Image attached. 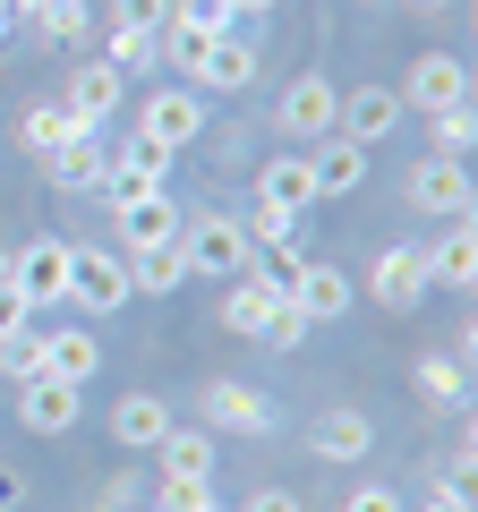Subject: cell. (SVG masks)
Returning a JSON list of instances; mask_svg holds the SVG:
<instances>
[{
  "mask_svg": "<svg viewBox=\"0 0 478 512\" xmlns=\"http://www.w3.org/2000/svg\"><path fill=\"white\" fill-rule=\"evenodd\" d=\"M9 299L26 316L60 308L69 299V239H26V248H9Z\"/></svg>",
  "mask_w": 478,
  "mask_h": 512,
  "instance_id": "cell-1",
  "label": "cell"
},
{
  "mask_svg": "<svg viewBox=\"0 0 478 512\" xmlns=\"http://www.w3.org/2000/svg\"><path fill=\"white\" fill-rule=\"evenodd\" d=\"M180 256L188 274H248V231H239V214H188L180 222Z\"/></svg>",
  "mask_w": 478,
  "mask_h": 512,
  "instance_id": "cell-2",
  "label": "cell"
},
{
  "mask_svg": "<svg viewBox=\"0 0 478 512\" xmlns=\"http://www.w3.org/2000/svg\"><path fill=\"white\" fill-rule=\"evenodd\" d=\"M197 419L214 427V436H274V402H265L257 384H239V376H214L197 393Z\"/></svg>",
  "mask_w": 478,
  "mask_h": 512,
  "instance_id": "cell-3",
  "label": "cell"
},
{
  "mask_svg": "<svg viewBox=\"0 0 478 512\" xmlns=\"http://www.w3.org/2000/svg\"><path fill=\"white\" fill-rule=\"evenodd\" d=\"M69 299L86 316H111L129 299V256L120 248H69Z\"/></svg>",
  "mask_w": 478,
  "mask_h": 512,
  "instance_id": "cell-4",
  "label": "cell"
},
{
  "mask_svg": "<svg viewBox=\"0 0 478 512\" xmlns=\"http://www.w3.org/2000/svg\"><path fill=\"white\" fill-rule=\"evenodd\" d=\"M197 128H205L197 86H163V94H146V111H137V137H146V146H163V154L197 146Z\"/></svg>",
  "mask_w": 478,
  "mask_h": 512,
  "instance_id": "cell-5",
  "label": "cell"
},
{
  "mask_svg": "<svg viewBox=\"0 0 478 512\" xmlns=\"http://www.w3.org/2000/svg\"><path fill=\"white\" fill-rule=\"evenodd\" d=\"M410 205L419 214H444V222H470V163H453V154H427L419 171H410Z\"/></svg>",
  "mask_w": 478,
  "mask_h": 512,
  "instance_id": "cell-6",
  "label": "cell"
},
{
  "mask_svg": "<svg viewBox=\"0 0 478 512\" xmlns=\"http://www.w3.org/2000/svg\"><path fill=\"white\" fill-rule=\"evenodd\" d=\"M188 86H197V94H248V86H257V43L239 35V26L214 35L197 52V77H188Z\"/></svg>",
  "mask_w": 478,
  "mask_h": 512,
  "instance_id": "cell-7",
  "label": "cell"
},
{
  "mask_svg": "<svg viewBox=\"0 0 478 512\" xmlns=\"http://www.w3.org/2000/svg\"><path fill=\"white\" fill-rule=\"evenodd\" d=\"M111 214H120V256H137V248H171L180 239V205L154 188V197H111Z\"/></svg>",
  "mask_w": 478,
  "mask_h": 512,
  "instance_id": "cell-8",
  "label": "cell"
},
{
  "mask_svg": "<svg viewBox=\"0 0 478 512\" xmlns=\"http://www.w3.org/2000/svg\"><path fill=\"white\" fill-rule=\"evenodd\" d=\"M333 77H291V86H282V103H274V120H282V137H333Z\"/></svg>",
  "mask_w": 478,
  "mask_h": 512,
  "instance_id": "cell-9",
  "label": "cell"
},
{
  "mask_svg": "<svg viewBox=\"0 0 478 512\" xmlns=\"http://www.w3.org/2000/svg\"><path fill=\"white\" fill-rule=\"evenodd\" d=\"M368 291H376V308H393V316H410L427 299V256L419 248H385L368 265Z\"/></svg>",
  "mask_w": 478,
  "mask_h": 512,
  "instance_id": "cell-10",
  "label": "cell"
},
{
  "mask_svg": "<svg viewBox=\"0 0 478 512\" xmlns=\"http://www.w3.org/2000/svg\"><path fill=\"white\" fill-rule=\"evenodd\" d=\"M333 128H342L350 146H376V137H393V128H402V94H393V86H359V94H342Z\"/></svg>",
  "mask_w": 478,
  "mask_h": 512,
  "instance_id": "cell-11",
  "label": "cell"
},
{
  "mask_svg": "<svg viewBox=\"0 0 478 512\" xmlns=\"http://www.w3.org/2000/svg\"><path fill=\"white\" fill-rule=\"evenodd\" d=\"M171 427H180V419H171L163 393H120V402H111V436H120V453H154Z\"/></svg>",
  "mask_w": 478,
  "mask_h": 512,
  "instance_id": "cell-12",
  "label": "cell"
},
{
  "mask_svg": "<svg viewBox=\"0 0 478 512\" xmlns=\"http://www.w3.org/2000/svg\"><path fill=\"white\" fill-rule=\"evenodd\" d=\"M419 256H427V291H470L478 282V222H444V239Z\"/></svg>",
  "mask_w": 478,
  "mask_h": 512,
  "instance_id": "cell-13",
  "label": "cell"
},
{
  "mask_svg": "<svg viewBox=\"0 0 478 512\" xmlns=\"http://www.w3.org/2000/svg\"><path fill=\"white\" fill-rule=\"evenodd\" d=\"M291 308L308 316V325H342L350 274H342V265H325V256H308V265H299V282H291Z\"/></svg>",
  "mask_w": 478,
  "mask_h": 512,
  "instance_id": "cell-14",
  "label": "cell"
},
{
  "mask_svg": "<svg viewBox=\"0 0 478 512\" xmlns=\"http://www.w3.org/2000/svg\"><path fill=\"white\" fill-rule=\"evenodd\" d=\"M402 103H410V111H453V103H470V69H461L453 52H427L419 69H410Z\"/></svg>",
  "mask_w": 478,
  "mask_h": 512,
  "instance_id": "cell-15",
  "label": "cell"
},
{
  "mask_svg": "<svg viewBox=\"0 0 478 512\" xmlns=\"http://www.w3.org/2000/svg\"><path fill=\"white\" fill-rule=\"evenodd\" d=\"M60 103H69V111H77V120H86V128H103L111 111L129 103V77L111 69V60H86V69L69 77V94H60Z\"/></svg>",
  "mask_w": 478,
  "mask_h": 512,
  "instance_id": "cell-16",
  "label": "cell"
},
{
  "mask_svg": "<svg viewBox=\"0 0 478 512\" xmlns=\"http://www.w3.org/2000/svg\"><path fill=\"white\" fill-rule=\"evenodd\" d=\"M111 197H154V188H171V154L146 146V137H129V146H111Z\"/></svg>",
  "mask_w": 478,
  "mask_h": 512,
  "instance_id": "cell-17",
  "label": "cell"
},
{
  "mask_svg": "<svg viewBox=\"0 0 478 512\" xmlns=\"http://www.w3.org/2000/svg\"><path fill=\"white\" fill-rule=\"evenodd\" d=\"M77 384H60V376H35V384H18V419L35 427V436H69L77 427Z\"/></svg>",
  "mask_w": 478,
  "mask_h": 512,
  "instance_id": "cell-18",
  "label": "cell"
},
{
  "mask_svg": "<svg viewBox=\"0 0 478 512\" xmlns=\"http://www.w3.org/2000/svg\"><path fill=\"white\" fill-rule=\"evenodd\" d=\"M43 171H52V188H60V197H94V188L111 180V146H103V137H77V146L43 154Z\"/></svg>",
  "mask_w": 478,
  "mask_h": 512,
  "instance_id": "cell-19",
  "label": "cell"
},
{
  "mask_svg": "<svg viewBox=\"0 0 478 512\" xmlns=\"http://www.w3.org/2000/svg\"><path fill=\"white\" fill-rule=\"evenodd\" d=\"M77 137H94V128L77 120L69 103H26L18 111V146L35 154V163H43V154H60V146H77Z\"/></svg>",
  "mask_w": 478,
  "mask_h": 512,
  "instance_id": "cell-20",
  "label": "cell"
},
{
  "mask_svg": "<svg viewBox=\"0 0 478 512\" xmlns=\"http://www.w3.org/2000/svg\"><path fill=\"white\" fill-rule=\"evenodd\" d=\"M94 367H103V342H94L86 325H52V333H43V376L94 384Z\"/></svg>",
  "mask_w": 478,
  "mask_h": 512,
  "instance_id": "cell-21",
  "label": "cell"
},
{
  "mask_svg": "<svg viewBox=\"0 0 478 512\" xmlns=\"http://www.w3.org/2000/svg\"><path fill=\"white\" fill-rule=\"evenodd\" d=\"M308 171H316V197H350V188H368V146H350L342 128H333L325 146L308 154Z\"/></svg>",
  "mask_w": 478,
  "mask_h": 512,
  "instance_id": "cell-22",
  "label": "cell"
},
{
  "mask_svg": "<svg viewBox=\"0 0 478 512\" xmlns=\"http://www.w3.org/2000/svg\"><path fill=\"white\" fill-rule=\"evenodd\" d=\"M308 444H316V461H368L376 427H368V410H325V419L308 427Z\"/></svg>",
  "mask_w": 478,
  "mask_h": 512,
  "instance_id": "cell-23",
  "label": "cell"
},
{
  "mask_svg": "<svg viewBox=\"0 0 478 512\" xmlns=\"http://www.w3.org/2000/svg\"><path fill=\"white\" fill-rule=\"evenodd\" d=\"M257 197H274V205H291V214H308V205H316V171H308V154H274V163L257 171Z\"/></svg>",
  "mask_w": 478,
  "mask_h": 512,
  "instance_id": "cell-24",
  "label": "cell"
},
{
  "mask_svg": "<svg viewBox=\"0 0 478 512\" xmlns=\"http://www.w3.org/2000/svg\"><path fill=\"white\" fill-rule=\"evenodd\" d=\"M180 282H188V256H180V239H171V248H137V256H129V291L171 299Z\"/></svg>",
  "mask_w": 478,
  "mask_h": 512,
  "instance_id": "cell-25",
  "label": "cell"
},
{
  "mask_svg": "<svg viewBox=\"0 0 478 512\" xmlns=\"http://www.w3.org/2000/svg\"><path fill=\"white\" fill-rule=\"evenodd\" d=\"M154 461H163V478H214V436L205 427H171L154 444Z\"/></svg>",
  "mask_w": 478,
  "mask_h": 512,
  "instance_id": "cell-26",
  "label": "cell"
},
{
  "mask_svg": "<svg viewBox=\"0 0 478 512\" xmlns=\"http://www.w3.org/2000/svg\"><path fill=\"white\" fill-rule=\"evenodd\" d=\"M410 384H419V393H427L436 410H461V402H470V367H461L453 350H436V359H419V367H410Z\"/></svg>",
  "mask_w": 478,
  "mask_h": 512,
  "instance_id": "cell-27",
  "label": "cell"
},
{
  "mask_svg": "<svg viewBox=\"0 0 478 512\" xmlns=\"http://www.w3.org/2000/svg\"><path fill=\"white\" fill-rule=\"evenodd\" d=\"M163 26L171 35H197V43H214V35H231V0H163Z\"/></svg>",
  "mask_w": 478,
  "mask_h": 512,
  "instance_id": "cell-28",
  "label": "cell"
},
{
  "mask_svg": "<svg viewBox=\"0 0 478 512\" xmlns=\"http://www.w3.org/2000/svg\"><path fill=\"white\" fill-rule=\"evenodd\" d=\"M265 316H274V291H265L257 274H231V299H222V325L257 342V333H265Z\"/></svg>",
  "mask_w": 478,
  "mask_h": 512,
  "instance_id": "cell-29",
  "label": "cell"
},
{
  "mask_svg": "<svg viewBox=\"0 0 478 512\" xmlns=\"http://www.w3.org/2000/svg\"><path fill=\"white\" fill-rule=\"evenodd\" d=\"M0 376H9V384H35L43 376V333L35 325H9V333H0Z\"/></svg>",
  "mask_w": 478,
  "mask_h": 512,
  "instance_id": "cell-30",
  "label": "cell"
},
{
  "mask_svg": "<svg viewBox=\"0 0 478 512\" xmlns=\"http://www.w3.org/2000/svg\"><path fill=\"white\" fill-rule=\"evenodd\" d=\"M239 231H248V248H299V214L274 205V197H257V214L239 222Z\"/></svg>",
  "mask_w": 478,
  "mask_h": 512,
  "instance_id": "cell-31",
  "label": "cell"
},
{
  "mask_svg": "<svg viewBox=\"0 0 478 512\" xmlns=\"http://www.w3.org/2000/svg\"><path fill=\"white\" fill-rule=\"evenodd\" d=\"M26 26H35L43 43H77V35H86V0H35Z\"/></svg>",
  "mask_w": 478,
  "mask_h": 512,
  "instance_id": "cell-32",
  "label": "cell"
},
{
  "mask_svg": "<svg viewBox=\"0 0 478 512\" xmlns=\"http://www.w3.org/2000/svg\"><path fill=\"white\" fill-rule=\"evenodd\" d=\"M103 60H111V69H120V77H146L154 60H163V43H154V35H137V26H111Z\"/></svg>",
  "mask_w": 478,
  "mask_h": 512,
  "instance_id": "cell-33",
  "label": "cell"
},
{
  "mask_svg": "<svg viewBox=\"0 0 478 512\" xmlns=\"http://www.w3.org/2000/svg\"><path fill=\"white\" fill-rule=\"evenodd\" d=\"M427 128H436V154L470 163V146H478V120H470V103H453V111H427Z\"/></svg>",
  "mask_w": 478,
  "mask_h": 512,
  "instance_id": "cell-34",
  "label": "cell"
},
{
  "mask_svg": "<svg viewBox=\"0 0 478 512\" xmlns=\"http://www.w3.org/2000/svg\"><path fill=\"white\" fill-rule=\"evenodd\" d=\"M308 333H316L308 316H299L291 299H274V316H265V333H257V342H274V350H299V342H308Z\"/></svg>",
  "mask_w": 478,
  "mask_h": 512,
  "instance_id": "cell-35",
  "label": "cell"
},
{
  "mask_svg": "<svg viewBox=\"0 0 478 512\" xmlns=\"http://www.w3.org/2000/svg\"><path fill=\"white\" fill-rule=\"evenodd\" d=\"M111 26H137V35H163V0H120Z\"/></svg>",
  "mask_w": 478,
  "mask_h": 512,
  "instance_id": "cell-36",
  "label": "cell"
},
{
  "mask_svg": "<svg viewBox=\"0 0 478 512\" xmlns=\"http://www.w3.org/2000/svg\"><path fill=\"white\" fill-rule=\"evenodd\" d=\"M197 504H214L205 478H163V512H197Z\"/></svg>",
  "mask_w": 478,
  "mask_h": 512,
  "instance_id": "cell-37",
  "label": "cell"
},
{
  "mask_svg": "<svg viewBox=\"0 0 478 512\" xmlns=\"http://www.w3.org/2000/svg\"><path fill=\"white\" fill-rule=\"evenodd\" d=\"M342 512H402V495H393V487H359Z\"/></svg>",
  "mask_w": 478,
  "mask_h": 512,
  "instance_id": "cell-38",
  "label": "cell"
},
{
  "mask_svg": "<svg viewBox=\"0 0 478 512\" xmlns=\"http://www.w3.org/2000/svg\"><path fill=\"white\" fill-rule=\"evenodd\" d=\"M419 512H470V495H461V487H444V478H436V487H427V504Z\"/></svg>",
  "mask_w": 478,
  "mask_h": 512,
  "instance_id": "cell-39",
  "label": "cell"
},
{
  "mask_svg": "<svg viewBox=\"0 0 478 512\" xmlns=\"http://www.w3.org/2000/svg\"><path fill=\"white\" fill-rule=\"evenodd\" d=\"M239 512H299V495H282V487H257V495H248Z\"/></svg>",
  "mask_w": 478,
  "mask_h": 512,
  "instance_id": "cell-40",
  "label": "cell"
},
{
  "mask_svg": "<svg viewBox=\"0 0 478 512\" xmlns=\"http://www.w3.org/2000/svg\"><path fill=\"white\" fill-rule=\"evenodd\" d=\"M282 0H231V18H274Z\"/></svg>",
  "mask_w": 478,
  "mask_h": 512,
  "instance_id": "cell-41",
  "label": "cell"
},
{
  "mask_svg": "<svg viewBox=\"0 0 478 512\" xmlns=\"http://www.w3.org/2000/svg\"><path fill=\"white\" fill-rule=\"evenodd\" d=\"M18 495H26V478H18V470H0V512L18 504Z\"/></svg>",
  "mask_w": 478,
  "mask_h": 512,
  "instance_id": "cell-42",
  "label": "cell"
},
{
  "mask_svg": "<svg viewBox=\"0 0 478 512\" xmlns=\"http://www.w3.org/2000/svg\"><path fill=\"white\" fill-rule=\"evenodd\" d=\"M410 9H427V18H436V9H453V0H410Z\"/></svg>",
  "mask_w": 478,
  "mask_h": 512,
  "instance_id": "cell-43",
  "label": "cell"
},
{
  "mask_svg": "<svg viewBox=\"0 0 478 512\" xmlns=\"http://www.w3.org/2000/svg\"><path fill=\"white\" fill-rule=\"evenodd\" d=\"M0 9H9V18H26V9H35V0H0Z\"/></svg>",
  "mask_w": 478,
  "mask_h": 512,
  "instance_id": "cell-44",
  "label": "cell"
},
{
  "mask_svg": "<svg viewBox=\"0 0 478 512\" xmlns=\"http://www.w3.org/2000/svg\"><path fill=\"white\" fill-rule=\"evenodd\" d=\"M0 291H9V248H0Z\"/></svg>",
  "mask_w": 478,
  "mask_h": 512,
  "instance_id": "cell-45",
  "label": "cell"
},
{
  "mask_svg": "<svg viewBox=\"0 0 478 512\" xmlns=\"http://www.w3.org/2000/svg\"><path fill=\"white\" fill-rule=\"evenodd\" d=\"M0 35H9V9H0Z\"/></svg>",
  "mask_w": 478,
  "mask_h": 512,
  "instance_id": "cell-46",
  "label": "cell"
},
{
  "mask_svg": "<svg viewBox=\"0 0 478 512\" xmlns=\"http://www.w3.org/2000/svg\"><path fill=\"white\" fill-rule=\"evenodd\" d=\"M197 512H222V504H197Z\"/></svg>",
  "mask_w": 478,
  "mask_h": 512,
  "instance_id": "cell-47",
  "label": "cell"
}]
</instances>
